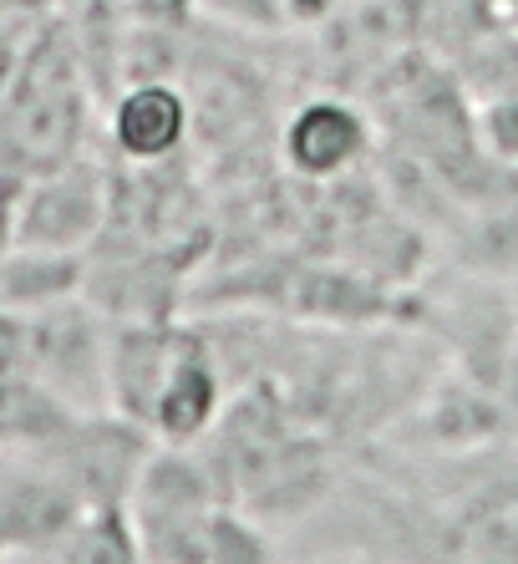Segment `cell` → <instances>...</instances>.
Returning a JSON list of instances; mask_svg holds the SVG:
<instances>
[{"label": "cell", "mask_w": 518, "mask_h": 564, "mask_svg": "<svg viewBox=\"0 0 518 564\" xmlns=\"http://www.w3.org/2000/svg\"><path fill=\"white\" fill-rule=\"evenodd\" d=\"M97 87L77 52L72 21L36 26L11 87L0 93V173L26 184L77 163L87 148Z\"/></svg>", "instance_id": "obj_1"}, {"label": "cell", "mask_w": 518, "mask_h": 564, "mask_svg": "<svg viewBox=\"0 0 518 564\" xmlns=\"http://www.w3.org/2000/svg\"><path fill=\"white\" fill-rule=\"evenodd\" d=\"M112 219V178L87 153L56 173L15 184L11 245L21 250H72L82 254Z\"/></svg>", "instance_id": "obj_3"}, {"label": "cell", "mask_w": 518, "mask_h": 564, "mask_svg": "<svg viewBox=\"0 0 518 564\" xmlns=\"http://www.w3.org/2000/svg\"><path fill=\"white\" fill-rule=\"evenodd\" d=\"M26 321V377L66 412H112V330L87 301H62Z\"/></svg>", "instance_id": "obj_2"}, {"label": "cell", "mask_w": 518, "mask_h": 564, "mask_svg": "<svg viewBox=\"0 0 518 564\" xmlns=\"http://www.w3.org/2000/svg\"><path fill=\"white\" fill-rule=\"evenodd\" d=\"M478 138H483V153L493 163H508L518 169V93L493 97L488 107L478 112Z\"/></svg>", "instance_id": "obj_9"}, {"label": "cell", "mask_w": 518, "mask_h": 564, "mask_svg": "<svg viewBox=\"0 0 518 564\" xmlns=\"http://www.w3.org/2000/svg\"><path fill=\"white\" fill-rule=\"evenodd\" d=\"M366 148H371V122L361 107L341 102V97H315V102L295 107L280 132V153H285L290 173L311 178V184L346 178L366 158Z\"/></svg>", "instance_id": "obj_4"}, {"label": "cell", "mask_w": 518, "mask_h": 564, "mask_svg": "<svg viewBox=\"0 0 518 564\" xmlns=\"http://www.w3.org/2000/svg\"><path fill=\"white\" fill-rule=\"evenodd\" d=\"M87 290V260L72 250H11L0 254V311L31 315L46 305L77 301Z\"/></svg>", "instance_id": "obj_7"}, {"label": "cell", "mask_w": 518, "mask_h": 564, "mask_svg": "<svg viewBox=\"0 0 518 564\" xmlns=\"http://www.w3.org/2000/svg\"><path fill=\"white\" fill-rule=\"evenodd\" d=\"M219 408H224V387H219V367H214V351L188 330L179 361H173L169 381L153 402V417H148V437L169 447H194L204 433L219 427Z\"/></svg>", "instance_id": "obj_6"}, {"label": "cell", "mask_w": 518, "mask_h": 564, "mask_svg": "<svg viewBox=\"0 0 518 564\" xmlns=\"http://www.w3.org/2000/svg\"><path fill=\"white\" fill-rule=\"evenodd\" d=\"M336 0H280V15L300 21V26H315V21H331Z\"/></svg>", "instance_id": "obj_12"}, {"label": "cell", "mask_w": 518, "mask_h": 564, "mask_svg": "<svg viewBox=\"0 0 518 564\" xmlns=\"http://www.w3.org/2000/svg\"><path fill=\"white\" fill-rule=\"evenodd\" d=\"M31 36H36V26H31V31H15L11 15H0V93L11 87V77H15V66H21V56H26Z\"/></svg>", "instance_id": "obj_11"}, {"label": "cell", "mask_w": 518, "mask_h": 564, "mask_svg": "<svg viewBox=\"0 0 518 564\" xmlns=\"http://www.w3.org/2000/svg\"><path fill=\"white\" fill-rule=\"evenodd\" d=\"M188 128H194V102L179 82H132L107 107L112 148L132 169L179 158V148L188 143Z\"/></svg>", "instance_id": "obj_5"}, {"label": "cell", "mask_w": 518, "mask_h": 564, "mask_svg": "<svg viewBox=\"0 0 518 564\" xmlns=\"http://www.w3.org/2000/svg\"><path fill=\"white\" fill-rule=\"evenodd\" d=\"M453 554L463 564H518V478L488 484L453 513Z\"/></svg>", "instance_id": "obj_8"}, {"label": "cell", "mask_w": 518, "mask_h": 564, "mask_svg": "<svg viewBox=\"0 0 518 564\" xmlns=\"http://www.w3.org/2000/svg\"><path fill=\"white\" fill-rule=\"evenodd\" d=\"M198 6H204V0H128L122 11H128V21H138V26L188 31V21H194Z\"/></svg>", "instance_id": "obj_10"}]
</instances>
